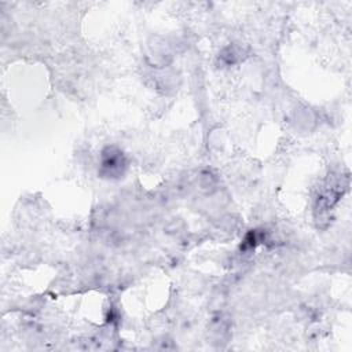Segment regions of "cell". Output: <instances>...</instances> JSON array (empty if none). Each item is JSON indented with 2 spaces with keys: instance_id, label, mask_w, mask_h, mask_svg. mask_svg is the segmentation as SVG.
<instances>
[{
  "instance_id": "obj_1",
  "label": "cell",
  "mask_w": 352,
  "mask_h": 352,
  "mask_svg": "<svg viewBox=\"0 0 352 352\" xmlns=\"http://www.w3.org/2000/svg\"><path fill=\"white\" fill-rule=\"evenodd\" d=\"M126 169V158L117 147H107L102 153L99 173L107 179H118Z\"/></svg>"
}]
</instances>
